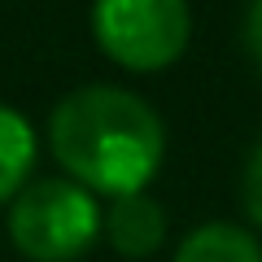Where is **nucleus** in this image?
Wrapping results in <instances>:
<instances>
[{
  "label": "nucleus",
  "instance_id": "nucleus-8",
  "mask_svg": "<svg viewBox=\"0 0 262 262\" xmlns=\"http://www.w3.org/2000/svg\"><path fill=\"white\" fill-rule=\"evenodd\" d=\"M245 35H249V53L258 57V66H262V0H253V9H249V27H245Z\"/></svg>",
  "mask_w": 262,
  "mask_h": 262
},
{
  "label": "nucleus",
  "instance_id": "nucleus-4",
  "mask_svg": "<svg viewBox=\"0 0 262 262\" xmlns=\"http://www.w3.org/2000/svg\"><path fill=\"white\" fill-rule=\"evenodd\" d=\"M101 232L122 258H144L162 245L166 236V214L149 192H127L110 201V214L101 219Z\"/></svg>",
  "mask_w": 262,
  "mask_h": 262
},
{
  "label": "nucleus",
  "instance_id": "nucleus-3",
  "mask_svg": "<svg viewBox=\"0 0 262 262\" xmlns=\"http://www.w3.org/2000/svg\"><path fill=\"white\" fill-rule=\"evenodd\" d=\"M96 44L127 70H162L188 44V0H96Z\"/></svg>",
  "mask_w": 262,
  "mask_h": 262
},
{
  "label": "nucleus",
  "instance_id": "nucleus-7",
  "mask_svg": "<svg viewBox=\"0 0 262 262\" xmlns=\"http://www.w3.org/2000/svg\"><path fill=\"white\" fill-rule=\"evenodd\" d=\"M245 210H249V219L262 227V140H258V149L249 153V166H245Z\"/></svg>",
  "mask_w": 262,
  "mask_h": 262
},
{
  "label": "nucleus",
  "instance_id": "nucleus-5",
  "mask_svg": "<svg viewBox=\"0 0 262 262\" xmlns=\"http://www.w3.org/2000/svg\"><path fill=\"white\" fill-rule=\"evenodd\" d=\"M175 262H262V249L236 223H201L184 236Z\"/></svg>",
  "mask_w": 262,
  "mask_h": 262
},
{
  "label": "nucleus",
  "instance_id": "nucleus-6",
  "mask_svg": "<svg viewBox=\"0 0 262 262\" xmlns=\"http://www.w3.org/2000/svg\"><path fill=\"white\" fill-rule=\"evenodd\" d=\"M35 162V131L18 110L0 105V201H9L27 188Z\"/></svg>",
  "mask_w": 262,
  "mask_h": 262
},
{
  "label": "nucleus",
  "instance_id": "nucleus-2",
  "mask_svg": "<svg viewBox=\"0 0 262 262\" xmlns=\"http://www.w3.org/2000/svg\"><path fill=\"white\" fill-rule=\"evenodd\" d=\"M101 232V206L75 179H35L13 196L9 236L35 262H70Z\"/></svg>",
  "mask_w": 262,
  "mask_h": 262
},
{
  "label": "nucleus",
  "instance_id": "nucleus-1",
  "mask_svg": "<svg viewBox=\"0 0 262 262\" xmlns=\"http://www.w3.org/2000/svg\"><path fill=\"white\" fill-rule=\"evenodd\" d=\"M53 158L61 162L79 188L92 192H144L162 166V122L153 105L122 88H79L70 92L48 118Z\"/></svg>",
  "mask_w": 262,
  "mask_h": 262
}]
</instances>
